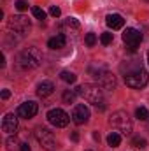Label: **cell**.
I'll return each instance as SVG.
<instances>
[{"label": "cell", "mask_w": 149, "mask_h": 151, "mask_svg": "<svg viewBox=\"0 0 149 151\" xmlns=\"http://www.w3.org/2000/svg\"><path fill=\"white\" fill-rule=\"evenodd\" d=\"M119 69L123 72L126 86H130V88H144L148 84L149 76L144 70V67H142V63L139 60H126Z\"/></svg>", "instance_id": "6da1fadb"}, {"label": "cell", "mask_w": 149, "mask_h": 151, "mask_svg": "<svg viewBox=\"0 0 149 151\" xmlns=\"http://www.w3.org/2000/svg\"><path fill=\"white\" fill-rule=\"evenodd\" d=\"M75 93L81 95L84 100H88L90 104H95L97 109L104 111L105 106H104V91L98 84H82V86H77L75 88Z\"/></svg>", "instance_id": "7a4b0ae2"}, {"label": "cell", "mask_w": 149, "mask_h": 151, "mask_svg": "<svg viewBox=\"0 0 149 151\" xmlns=\"http://www.w3.org/2000/svg\"><path fill=\"white\" fill-rule=\"evenodd\" d=\"M42 63V53L37 47H28L18 55V65L19 69H35Z\"/></svg>", "instance_id": "3957f363"}, {"label": "cell", "mask_w": 149, "mask_h": 151, "mask_svg": "<svg viewBox=\"0 0 149 151\" xmlns=\"http://www.w3.org/2000/svg\"><path fill=\"white\" fill-rule=\"evenodd\" d=\"M112 128H116L117 132H123L125 135H128L132 132V121H130V116L125 113V111H116L112 113L111 119H109Z\"/></svg>", "instance_id": "277c9868"}, {"label": "cell", "mask_w": 149, "mask_h": 151, "mask_svg": "<svg viewBox=\"0 0 149 151\" xmlns=\"http://www.w3.org/2000/svg\"><path fill=\"white\" fill-rule=\"evenodd\" d=\"M35 139L40 142V146H42L44 150L53 151L56 148V139H54L53 132H49V130L44 128V127H37V128H35Z\"/></svg>", "instance_id": "5b68a950"}, {"label": "cell", "mask_w": 149, "mask_h": 151, "mask_svg": "<svg viewBox=\"0 0 149 151\" xmlns=\"http://www.w3.org/2000/svg\"><path fill=\"white\" fill-rule=\"evenodd\" d=\"M47 121L53 125V127H56V128H63V127H67L69 125V121H70V116L65 113L63 109H51L49 113H47Z\"/></svg>", "instance_id": "8992f818"}, {"label": "cell", "mask_w": 149, "mask_h": 151, "mask_svg": "<svg viewBox=\"0 0 149 151\" xmlns=\"http://www.w3.org/2000/svg\"><path fill=\"white\" fill-rule=\"evenodd\" d=\"M123 42L128 46L130 51H137V47L142 42V34L139 30H135V28H126L123 32Z\"/></svg>", "instance_id": "52a82bcc"}, {"label": "cell", "mask_w": 149, "mask_h": 151, "mask_svg": "<svg viewBox=\"0 0 149 151\" xmlns=\"http://www.w3.org/2000/svg\"><path fill=\"white\" fill-rule=\"evenodd\" d=\"M9 27L14 30V32H19V34H25V32H28L30 28H32V23H30V19L27 18V16H12L11 18V21H9Z\"/></svg>", "instance_id": "ba28073f"}, {"label": "cell", "mask_w": 149, "mask_h": 151, "mask_svg": "<svg viewBox=\"0 0 149 151\" xmlns=\"http://www.w3.org/2000/svg\"><path fill=\"white\" fill-rule=\"evenodd\" d=\"M88 119H90V109L84 104L75 106L72 111V121L75 125H84V123H88Z\"/></svg>", "instance_id": "9c48e42d"}, {"label": "cell", "mask_w": 149, "mask_h": 151, "mask_svg": "<svg viewBox=\"0 0 149 151\" xmlns=\"http://www.w3.org/2000/svg\"><path fill=\"white\" fill-rule=\"evenodd\" d=\"M39 111V106L34 100H28V102H23L19 107H18V116L19 118H25V119H30L34 118Z\"/></svg>", "instance_id": "30bf717a"}, {"label": "cell", "mask_w": 149, "mask_h": 151, "mask_svg": "<svg viewBox=\"0 0 149 151\" xmlns=\"http://www.w3.org/2000/svg\"><path fill=\"white\" fill-rule=\"evenodd\" d=\"M95 77L100 79V83L104 84V88H107V90H114V88H116V77H114L111 72H107L105 69L97 70V72H95Z\"/></svg>", "instance_id": "8fae6325"}, {"label": "cell", "mask_w": 149, "mask_h": 151, "mask_svg": "<svg viewBox=\"0 0 149 151\" xmlns=\"http://www.w3.org/2000/svg\"><path fill=\"white\" fill-rule=\"evenodd\" d=\"M16 128H18V118L12 113L5 114L2 119V130L7 134H12V132H16Z\"/></svg>", "instance_id": "7c38bea8"}, {"label": "cell", "mask_w": 149, "mask_h": 151, "mask_svg": "<svg viewBox=\"0 0 149 151\" xmlns=\"http://www.w3.org/2000/svg\"><path fill=\"white\" fill-rule=\"evenodd\" d=\"M105 23H107V27L112 28V30H119V28H123L125 19H123L121 14H109V16L105 18Z\"/></svg>", "instance_id": "4fadbf2b"}, {"label": "cell", "mask_w": 149, "mask_h": 151, "mask_svg": "<svg viewBox=\"0 0 149 151\" xmlns=\"http://www.w3.org/2000/svg\"><path fill=\"white\" fill-rule=\"evenodd\" d=\"M54 91V84L51 81H42L37 86V95L39 97H49Z\"/></svg>", "instance_id": "5bb4252c"}, {"label": "cell", "mask_w": 149, "mask_h": 151, "mask_svg": "<svg viewBox=\"0 0 149 151\" xmlns=\"http://www.w3.org/2000/svg\"><path fill=\"white\" fill-rule=\"evenodd\" d=\"M65 42H67L65 35L60 34V35H56V37H53V39L47 40V47H49V49H62V47H65Z\"/></svg>", "instance_id": "9a60e30c"}, {"label": "cell", "mask_w": 149, "mask_h": 151, "mask_svg": "<svg viewBox=\"0 0 149 151\" xmlns=\"http://www.w3.org/2000/svg\"><path fill=\"white\" fill-rule=\"evenodd\" d=\"M107 144H109L111 148H117V146L121 144V135H119L117 132H111V134L107 135Z\"/></svg>", "instance_id": "2e32d148"}, {"label": "cell", "mask_w": 149, "mask_h": 151, "mask_svg": "<svg viewBox=\"0 0 149 151\" xmlns=\"http://www.w3.org/2000/svg\"><path fill=\"white\" fill-rule=\"evenodd\" d=\"M75 97H77L75 90H65V91H63V102H65V104H72L75 100Z\"/></svg>", "instance_id": "e0dca14e"}, {"label": "cell", "mask_w": 149, "mask_h": 151, "mask_svg": "<svg viewBox=\"0 0 149 151\" xmlns=\"http://www.w3.org/2000/svg\"><path fill=\"white\" fill-rule=\"evenodd\" d=\"M60 77H62L65 83H69V84H74L75 79H77V76H75L74 72H69V70H63V72L60 74Z\"/></svg>", "instance_id": "ac0fdd59"}, {"label": "cell", "mask_w": 149, "mask_h": 151, "mask_svg": "<svg viewBox=\"0 0 149 151\" xmlns=\"http://www.w3.org/2000/svg\"><path fill=\"white\" fill-rule=\"evenodd\" d=\"M135 116H137L140 121H146V119L149 118V113H148V109H146V107H142V106H140V107H137V111H135Z\"/></svg>", "instance_id": "d6986e66"}, {"label": "cell", "mask_w": 149, "mask_h": 151, "mask_svg": "<svg viewBox=\"0 0 149 151\" xmlns=\"http://www.w3.org/2000/svg\"><path fill=\"white\" fill-rule=\"evenodd\" d=\"M97 35L93 34V32H90V34H86V37H84V42H86V46H90V47H93L95 44H97Z\"/></svg>", "instance_id": "ffe728a7"}, {"label": "cell", "mask_w": 149, "mask_h": 151, "mask_svg": "<svg viewBox=\"0 0 149 151\" xmlns=\"http://www.w3.org/2000/svg\"><path fill=\"white\" fill-rule=\"evenodd\" d=\"M146 144H148V142H146L144 137H133V139H132V146H135V148H140V150H142V148H146Z\"/></svg>", "instance_id": "44dd1931"}, {"label": "cell", "mask_w": 149, "mask_h": 151, "mask_svg": "<svg viewBox=\"0 0 149 151\" xmlns=\"http://www.w3.org/2000/svg\"><path fill=\"white\" fill-rule=\"evenodd\" d=\"M32 14L37 18V19H46V12H44V9H40V7H32Z\"/></svg>", "instance_id": "7402d4cb"}, {"label": "cell", "mask_w": 149, "mask_h": 151, "mask_svg": "<svg viewBox=\"0 0 149 151\" xmlns=\"http://www.w3.org/2000/svg\"><path fill=\"white\" fill-rule=\"evenodd\" d=\"M100 42H102L104 46H109L112 42V34L111 32H104V34L100 35Z\"/></svg>", "instance_id": "603a6c76"}, {"label": "cell", "mask_w": 149, "mask_h": 151, "mask_svg": "<svg viewBox=\"0 0 149 151\" xmlns=\"http://www.w3.org/2000/svg\"><path fill=\"white\" fill-rule=\"evenodd\" d=\"M65 27H69V28H75V30H77L81 25H79V21H77L75 18H67V19H65Z\"/></svg>", "instance_id": "cb8c5ba5"}, {"label": "cell", "mask_w": 149, "mask_h": 151, "mask_svg": "<svg viewBox=\"0 0 149 151\" xmlns=\"http://www.w3.org/2000/svg\"><path fill=\"white\" fill-rule=\"evenodd\" d=\"M14 7H16L19 12H23V11H27V9H28V2H25V0H18V2L14 4Z\"/></svg>", "instance_id": "d4e9b609"}, {"label": "cell", "mask_w": 149, "mask_h": 151, "mask_svg": "<svg viewBox=\"0 0 149 151\" xmlns=\"http://www.w3.org/2000/svg\"><path fill=\"white\" fill-rule=\"evenodd\" d=\"M16 146H21V144H18V139L16 137H9L7 139V148H9V151H12Z\"/></svg>", "instance_id": "484cf974"}, {"label": "cell", "mask_w": 149, "mask_h": 151, "mask_svg": "<svg viewBox=\"0 0 149 151\" xmlns=\"http://www.w3.org/2000/svg\"><path fill=\"white\" fill-rule=\"evenodd\" d=\"M49 14H51L53 18H58V16L62 14V11H60V7H56V5H53V7L49 9Z\"/></svg>", "instance_id": "4316f807"}, {"label": "cell", "mask_w": 149, "mask_h": 151, "mask_svg": "<svg viewBox=\"0 0 149 151\" xmlns=\"http://www.w3.org/2000/svg\"><path fill=\"white\" fill-rule=\"evenodd\" d=\"M9 97H11V91H9V90H2V99H4V100H7Z\"/></svg>", "instance_id": "83f0119b"}, {"label": "cell", "mask_w": 149, "mask_h": 151, "mask_svg": "<svg viewBox=\"0 0 149 151\" xmlns=\"http://www.w3.org/2000/svg\"><path fill=\"white\" fill-rule=\"evenodd\" d=\"M19 151H32V150H30V146H28L27 142H21V146H19Z\"/></svg>", "instance_id": "f1b7e54d"}, {"label": "cell", "mask_w": 149, "mask_h": 151, "mask_svg": "<svg viewBox=\"0 0 149 151\" xmlns=\"http://www.w3.org/2000/svg\"><path fill=\"white\" fill-rule=\"evenodd\" d=\"M70 139H72L74 142H77V141H79V134H77V132H72V135H70Z\"/></svg>", "instance_id": "f546056e"}, {"label": "cell", "mask_w": 149, "mask_h": 151, "mask_svg": "<svg viewBox=\"0 0 149 151\" xmlns=\"http://www.w3.org/2000/svg\"><path fill=\"white\" fill-rule=\"evenodd\" d=\"M0 67H5V56L0 55Z\"/></svg>", "instance_id": "4dcf8cb0"}, {"label": "cell", "mask_w": 149, "mask_h": 151, "mask_svg": "<svg viewBox=\"0 0 149 151\" xmlns=\"http://www.w3.org/2000/svg\"><path fill=\"white\" fill-rule=\"evenodd\" d=\"M93 139H95V141H100V134H98V132H95V134H93Z\"/></svg>", "instance_id": "1f68e13d"}, {"label": "cell", "mask_w": 149, "mask_h": 151, "mask_svg": "<svg viewBox=\"0 0 149 151\" xmlns=\"http://www.w3.org/2000/svg\"><path fill=\"white\" fill-rule=\"evenodd\" d=\"M148 62H149V51H148Z\"/></svg>", "instance_id": "d6a6232c"}, {"label": "cell", "mask_w": 149, "mask_h": 151, "mask_svg": "<svg viewBox=\"0 0 149 151\" xmlns=\"http://www.w3.org/2000/svg\"><path fill=\"white\" fill-rule=\"evenodd\" d=\"M146 2H149V0H146Z\"/></svg>", "instance_id": "836d02e7"}]
</instances>
